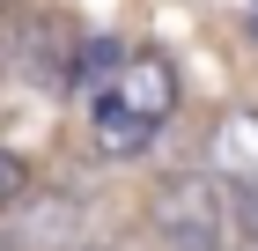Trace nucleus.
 <instances>
[{"instance_id": "obj_1", "label": "nucleus", "mask_w": 258, "mask_h": 251, "mask_svg": "<svg viewBox=\"0 0 258 251\" xmlns=\"http://www.w3.org/2000/svg\"><path fill=\"white\" fill-rule=\"evenodd\" d=\"M148 229L170 251H221L229 244V185L214 170H162L148 192Z\"/></svg>"}, {"instance_id": "obj_2", "label": "nucleus", "mask_w": 258, "mask_h": 251, "mask_svg": "<svg viewBox=\"0 0 258 251\" xmlns=\"http://www.w3.org/2000/svg\"><path fill=\"white\" fill-rule=\"evenodd\" d=\"M0 214L15 222V244L8 251H74L81 244V199L74 192H30L22 185Z\"/></svg>"}, {"instance_id": "obj_3", "label": "nucleus", "mask_w": 258, "mask_h": 251, "mask_svg": "<svg viewBox=\"0 0 258 251\" xmlns=\"http://www.w3.org/2000/svg\"><path fill=\"white\" fill-rule=\"evenodd\" d=\"M111 89H118V104H125V111H140L148 126H162V118L177 111V96H184L177 59H170V52H155V44L125 52V59H118V74H111Z\"/></svg>"}, {"instance_id": "obj_4", "label": "nucleus", "mask_w": 258, "mask_h": 251, "mask_svg": "<svg viewBox=\"0 0 258 251\" xmlns=\"http://www.w3.org/2000/svg\"><path fill=\"white\" fill-rule=\"evenodd\" d=\"M74 22L67 15H30V30L15 37V74L30 81V89H67V67H74Z\"/></svg>"}, {"instance_id": "obj_5", "label": "nucleus", "mask_w": 258, "mask_h": 251, "mask_svg": "<svg viewBox=\"0 0 258 251\" xmlns=\"http://www.w3.org/2000/svg\"><path fill=\"white\" fill-rule=\"evenodd\" d=\"M207 170L229 185H258V104H229L207 133Z\"/></svg>"}, {"instance_id": "obj_6", "label": "nucleus", "mask_w": 258, "mask_h": 251, "mask_svg": "<svg viewBox=\"0 0 258 251\" xmlns=\"http://www.w3.org/2000/svg\"><path fill=\"white\" fill-rule=\"evenodd\" d=\"M89 111H96V148L111 155V163H133V155L155 148V126H148L140 111H125L111 81H103V89H89Z\"/></svg>"}, {"instance_id": "obj_7", "label": "nucleus", "mask_w": 258, "mask_h": 251, "mask_svg": "<svg viewBox=\"0 0 258 251\" xmlns=\"http://www.w3.org/2000/svg\"><path fill=\"white\" fill-rule=\"evenodd\" d=\"M118 59H125V44H118V37H74V67H67V89H74V96L103 89V81L118 74Z\"/></svg>"}, {"instance_id": "obj_8", "label": "nucleus", "mask_w": 258, "mask_h": 251, "mask_svg": "<svg viewBox=\"0 0 258 251\" xmlns=\"http://www.w3.org/2000/svg\"><path fill=\"white\" fill-rule=\"evenodd\" d=\"M229 222H236L243 251H258V185H236V199H229Z\"/></svg>"}, {"instance_id": "obj_9", "label": "nucleus", "mask_w": 258, "mask_h": 251, "mask_svg": "<svg viewBox=\"0 0 258 251\" xmlns=\"http://www.w3.org/2000/svg\"><path fill=\"white\" fill-rule=\"evenodd\" d=\"M74 251H111V244H74Z\"/></svg>"}, {"instance_id": "obj_10", "label": "nucleus", "mask_w": 258, "mask_h": 251, "mask_svg": "<svg viewBox=\"0 0 258 251\" xmlns=\"http://www.w3.org/2000/svg\"><path fill=\"white\" fill-rule=\"evenodd\" d=\"M8 8H15V0H0V15H8Z\"/></svg>"}, {"instance_id": "obj_11", "label": "nucleus", "mask_w": 258, "mask_h": 251, "mask_svg": "<svg viewBox=\"0 0 258 251\" xmlns=\"http://www.w3.org/2000/svg\"><path fill=\"white\" fill-rule=\"evenodd\" d=\"M0 74H8V52H0Z\"/></svg>"}, {"instance_id": "obj_12", "label": "nucleus", "mask_w": 258, "mask_h": 251, "mask_svg": "<svg viewBox=\"0 0 258 251\" xmlns=\"http://www.w3.org/2000/svg\"><path fill=\"white\" fill-rule=\"evenodd\" d=\"M0 251H8V244H0Z\"/></svg>"}]
</instances>
